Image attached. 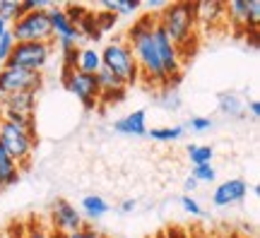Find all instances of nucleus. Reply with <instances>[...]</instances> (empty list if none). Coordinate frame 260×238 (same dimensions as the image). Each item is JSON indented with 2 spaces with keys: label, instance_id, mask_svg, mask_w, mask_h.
Segmentation results:
<instances>
[{
  "label": "nucleus",
  "instance_id": "f257e3e1",
  "mask_svg": "<svg viewBox=\"0 0 260 238\" xmlns=\"http://www.w3.org/2000/svg\"><path fill=\"white\" fill-rule=\"evenodd\" d=\"M154 27H157V17L154 15H142L128 27L125 34V44L133 51V58L138 63L140 82L154 89H167V75L161 67L157 53V44H154Z\"/></svg>",
  "mask_w": 260,
  "mask_h": 238
},
{
  "label": "nucleus",
  "instance_id": "f03ea898",
  "mask_svg": "<svg viewBox=\"0 0 260 238\" xmlns=\"http://www.w3.org/2000/svg\"><path fill=\"white\" fill-rule=\"evenodd\" d=\"M159 27L164 29L169 41L178 48L181 58L186 60L198 48V19H195V3L190 0H178L167 3V8L157 15Z\"/></svg>",
  "mask_w": 260,
  "mask_h": 238
},
{
  "label": "nucleus",
  "instance_id": "7ed1b4c3",
  "mask_svg": "<svg viewBox=\"0 0 260 238\" xmlns=\"http://www.w3.org/2000/svg\"><path fill=\"white\" fill-rule=\"evenodd\" d=\"M102 53V67H106L109 73H113L118 80H121L125 87H133V84L140 82V73H138V63L133 58V51L125 44V39H113L109 41Z\"/></svg>",
  "mask_w": 260,
  "mask_h": 238
},
{
  "label": "nucleus",
  "instance_id": "20e7f679",
  "mask_svg": "<svg viewBox=\"0 0 260 238\" xmlns=\"http://www.w3.org/2000/svg\"><path fill=\"white\" fill-rule=\"evenodd\" d=\"M34 147H37V135L34 132H27V130L0 118V149L19 166V171L29 168Z\"/></svg>",
  "mask_w": 260,
  "mask_h": 238
},
{
  "label": "nucleus",
  "instance_id": "39448f33",
  "mask_svg": "<svg viewBox=\"0 0 260 238\" xmlns=\"http://www.w3.org/2000/svg\"><path fill=\"white\" fill-rule=\"evenodd\" d=\"M10 34L17 44H53L51 19L46 10L22 15L15 24H10Z\"/></svg>",
  "mask_w": 260,
  "mask_h": 238
},
{
  "label": "nucleus",
  "instance_id": "423d86ee",
  "mask_svg": "<svg viewBox=\"0 0 260 238\" xmlns=\"http://www.w3.org/2000/svg\"><path fill=\"white\" fill-rule=\"evenodd\" d=\"M63 87L87 111L99 109V87H96V77L94 75L80 73L75 67H63Z\"/></svg>",
  "mask_w": 260,
  "mask_h": 238
},
{
  "label": "nucleus",
  "instance_id": "0eeeda50",
  "mask_svg": "<svg viewBox=\"0 0 260 238\" xmlns=\"http://www.w3.org/2000/svg\"><path fill=\"white\" fill-rule=\"evenodd\" d=\"M51 53H53V44H15L10 58L3 65L22 67L29 73H41L46 67Z\"/></svg>",
  "mask_w": 260,
  "mask_h": 238
},
{
  "label": "nucleus",
  "instance_id": "6e6552de",
  "mask_svg": "<svg viewBox=\"0 0 260 238\" xmlns=\"http://www.w3.org/2000/svg\"><path fill=\"white\" fill-rule=\"evenodd\" d=\"M41 82H44L41 73H29L22 67L3 65V70H0V96H10V94L19 92H39Z\"/></svg>",
  "mask_w": 260,
  "mask_h": 238
},
{
  "label": "nucleus",
  "instance_id": "1a4fd4ad",
  "mask_svg": "<svg viewBox=\"0 0 260 238\" xmlns=\"http://www.w3.org/2000/svg\"><path fill=\"white\" fill-rule=\"evenodd\" d=\"M48 19H51V31H53V41H58L60 46V53H68V51H75L80 48L77 44L82 41L80 31L73 22L68 19V15L63 12V5H48Z\"/></svg>",
  "mask_w": 260,
  "mask_h": 238
},
{
  "label": "nucleus",
  "instance_id": "9d476101",
  "mask_svg": "<svg viewBox=\"0 0 260 238\" xmlns=\"http://www.w3.org/2000/svg\"><path fill=\"white\" fill-rule=\"evenodd\" d=\"M84 226L82 214L75 210V205H70L68 200H56L51 205V231L53 233H60V236H68V233H75Z\"/></svg>",
  "mask_w": 260,
  "mask_h": 238
},
{
  "label": "nucleus",
  "instance_id": "9b49d317",
  "mask_svg": "<svg viewBox=\"0 0 260 238\" xmlns=\"http://www.w3.org/2000/svg\"><path fill=\"white\" fill-rule=\"evenodd\" d=\"M246 195H248V183L241 181V178H229V181H224V183L214 188L212 202L217 207H229V205L241 202Z\"/></svg>",
  "mask_w": 260,
  "mask_h": 238
},
{
  "label": "nucleus",
  "instance_id": "f8f14e48",
  "mask_svg": "<svg viewBox=\"0 0 260 238\" xmlns=\"http://www.w3.org/2000/svg\"><path fill=\"white\" fill-rule=\"evenodd\" d=\"M195 19H198V29H214L217 24L226 22V12H224V3L219 0H203L195 3Z\"/></svg>",
  "mask_w": 260,
  "mask_h": 238
},
{
  "label": "nucleus",
  "instance_id": "ddd939ff",
  "mask_svg": "<svg viewBox=\"0 0 260 238\" xmlns=\"http://www.w3.org/2000/svg\"><path fill=\"white\" fill-rule=\"evenodd\" d=\"M37 111V92H19L10 96H0V113H24L34 116Z\"/></svg>",
  "mask_w": 260,
  "mask_h": 238
},
{
  "label": "nucleus",
  "instance_id": "4468645a",
  "mask_svg": "<svg viewBox=\"0 0 260 238\" xmlns=\"http://www.w3.org/2000/svg\"><path fill=\"white\" fill-rule=\"evenodd\" d=\"M113 130L121 132V135H147V113L142 109L133 111L125 118L116 120V123H113Z\"/></svg>",
  "mask_w": 260,
  "mask_h": 238
},
{
  "label": "nucleus",
  "instance_id": "2eb2a0df",
  "mask_svg": "<svg viewBox=\"0 0 260 238\" xmlns=\"http://www.w3.org/2000/svg\"><path fill=\"white\" fill-rule=\"evenodd\" d=\"M224 12H226V22L232 24L234 31H246V27H248V0L224 3Z\"/></svg>",
  "mask_w": 260,
  "mask_h": 238
},
{
  "label": "nucleus",
  "instance_id": "dca6fc26",
  "mask_svg": "<svg viewBox=\"0 0 260 238\" xmlns=\"http://www.w3.org/2000/svg\"><path fill=\"white\" fill-rule=\"evenodd\" d=\"M75 70L87 73V75H96L99 70H102V53H99L94 46L80 48V53H77V63H75Z\"/></svg>",
  "mask_w": 260,
  "mask_h": 238
},
{
  "label": "nucleus",
  "instance_id": "f3484780",
  "mask_svg": "<svg viewBox=\"0 0 260 238\" xmlns=\"http://www.w3.org/2000/svg\"><path fill=\"white\" fill-rule=\"evenodd\" d=\"M19 166L10 159L3 149H0V192L5 190V188H10V185H15L19 181Z\"/></svg>",
  "mask_w": 260,
  "mask_h": 238
},
{
  "label": "nucleus",
  "instance_id": "a211bd4d",
  "mask_svg": "<svg viewBox=\"0 0 260 238\" xmlns=\"http://www.w3.org/2000/svg\"><path fill=\"white\" fill-rule=\"evenodd\" d=\"M82 212L89 219H102L104 214L109 212V202L104 200L102 195H87L82 200Z\"/></svg>",
  "mask_w": 260,
  "mask_h": 238
},
{
  "label": "nucleus",
  "instance_id": "6ab92c4d",
  "mask_svg": "<svg viewBox=\"0 0 260 238\" xmlns=\"http://www.w3.org/2000/svg\"><path fill=\"white\" fill-rule=\"evenodd\" d=\"M77 31H80V37H82L84 41H99V39H102V31H99L96 19H94V8H89V12L77 22Z\"/></svg>",
  "mask_w": 260,
  "mask_h": 238
},
{
  "label": "nucleus",
  "instance_id": "aec40b11",
  "mask_svg": "<svg viewBox=\"0 0 260 238\" xmlns=\"http://www.w3.org/2000/svg\"><path fill=\"white\" fill-rule=\"evenodd\" d=\"M99 10H106V12H113L116 17H123V15H133L135 10H140L138 0H104Z\"/></svg>",
  "mask_w": 260,
  "mask_h": 238
},
{
  "label": "nucleus",
  "instance_id": "412c9836",
  "mask_svg": "<svg viewBox=\"0 0 260 238\" xmlns=\"http://www.w3.org/2000/svg\"><path fill=\"white\" fill-rule=\"evenodd\" d=\"M188 156L193 166H205V164H212V147L210 145H188Z\"/></svg>",
  "mask_w": 260,
  "mask_h": 238
},
{
  "label": "nucleus",
  "instance_id": "4be33fe9",
  "mask_svg": "<svg viewBox=\"0 0 260 238\" xmlns=\"http://www.w3.org/2000/svg\"><path fill=\"white\" fill-rule=\"evenodd\" d=\"M219 109H222V113H226V116H236V118H241L243 101L239 99L236 94H222V96H219Z\"/></svg>",
  "mask_w": 260,
  "mask_h": 238
},
{
  "label": "nucleus",
  "instance_id": "5701e85b",
  "mask_svg": "<svg viewBox=\"0 0 260 238\" xmlns=\"http://www.w3.org/2000/svg\"><path fill=\"white\" fill-rule=\"evenodd\" d=\"M147 135L157 142H176L183 135V128L181 125H174V128H152L147 130Z\"/></svg>",
  "mask_w": 260,
  "mask_h": 238
},
{
  "label": "nucleus",
  "instance_id": "b1692460",
  "mask_svg": "<svg viewBox=\"0 0 260 238\" xmlns=\"http://www.w3.org/2000/svg\"><path fill=\"white\" fill-rule=\"evenodd\" d=\"M0 17L5 19L8 24H15V22L22 17L19 0H0Z\"/></svg>",
  "mask_w": 260,
  "mask_h": 238
},
{
  "label": "nucleus",
  "instance_id": "393cba45",
  "mask_svg": "<svg viewBox=\"0 0 260 238\" xmlns=\"http://www.w3.org/2000/svg\"><path fill=\"white\" fill-rule=\"evenodd\" d=\"M94 19H96V27H99V31H102V37L106 34V31H111L116 24H118V19L113 12H106V10H94Z\"/></svg>",
  "mask_w": 260,
  "mask_h": 238
},
{
  "label": "nucleus",
  "instance_id": "a878e982",
  "mask_svg": "<svg viewBox=\"0 0 260 238\" xmlns=\"http://www.w3.org/2000/svg\"><path fill=\"white\" fill-rule=\"evenodd\" d=\"M195 183H212L217 178V171H214L212 164H205V166H193V174H190Z\"/></svg>",
  "mask_w": 260,
  "mask_h": 238
},
{
  "label": "nucleus",
  "instance_id": "bb28decb",
  "mask_svg": "<svg viewBox=\"0 0 260 238\" xmlns=\"http://www.w3.org/2000/svg\"><path fill=\"white\" fill-rule=\"evenodd\" d=\"M258 24H260V3L258 0H248V27H246V34L251 31L253 37H255Z\"/></svg>",
  "mask_w": 260,
  "mask_h": 238
},
{
  "label": "nucleus",
  "instance_id": "cd10ccee",
  "mask_svg": "<svg viewBox=\"0 0 260 238\" xmlns=\"http://www.w3.org/2000/svg\"><path fill=\"white\" fill-rule=\"evenodd\" d=\"M159 106L167 111H176L178 106H181V99H178V94L174 92V89H164L161 96H159Z\"/></svg>",
  "mask_w": 260,
  "mask_h": 238
},
{
  "label": "nucleus",
  "instance_id": "c85d7f7f",
  "mask_svg": "<svg viewBox=\"0 0 260 238\" xmlns=\"http://www.w3.org/2000/svg\"><path fill=\"white\" fill-rule=\"evenodd\" d=\"M15 39H12V34L10 31H5L3 37H0V63H5L10 58V53H12V48H15Z\"/></svg>",
  "mask_w": 260,
  "mask_h": 238
},
{
  "label": "nucleus",
  "instance_id": "c756f323",
  "mask_svg": "<svg viewBox=\"0 0 260 238\" xmlns=\"http://www.w3.org/2000/svg\"><path fill=\"white\" fill-rule=\"evenodd\" d=\"M24 238H58V233L44 226V224H34V226H29V231L24 233Z\"/></svg>",
  "mask_w": 260,
  "mask_h": 238
},
{
  "label": "nucleus",
  "instance_id": "7c9ffc66",
  "mask_svg": "<svg viewBox=\"0 0 260 238\" xmlns=\"http://www.w3.org/2000/svg\"><path fill=\"white\" fill-rule=\"evenodd\" d=\"M48 0H19V8H22V15H29V12H37V10H48Z\"/></svg>",
  "mask_w": 260,
  "mask_h": 238
},
{
  "label": "nucleus",
  "instance_id": "2f4dec72",
  "mask_svg": "<svg viewBox=\"0 0 260 238\" xmlns=\"http://www.w3.org/2000/svg\"><path fill=\"white\" fill-rule=\"evenodd\" d=\"M181 207H183L188 214H193V217H200V214H203V207H200L198 200H193L190 195H183V197H181Z\"/></svg>",
  "mask_w": 260,
  "mask_h": 238
},
{
  "label": "nucleus",
  "instance_id": "473e14b6",
  "mask_svg": "<svg viewBox=\"0 0 260 238\" xmlns=\"http://www.w3.org/2000/svg\"><path fill=\"white\" fill-rule=\"evenodd\" d=\"M58 238H102V233H96V231L89 229V226H82L80 231H75V233H68V236H60V233H58Z\"/></svg>",
  "mask_w": 260,
  "mask_h": 238
},
{
  "label": "nucleus",
  "instance_id": "72a5a7b5",
  "mask_svg": "<svg viewBox=\"0 0 260 238\" xmlns=\"http://www.w3.org/2000/svg\"><path fill=\"white\" fill-rule=\"evenodd\" d=\"M188 125H190V130H195V132H205V130L212 128V120H210V118H200V116H198V118H190V123H188Z\"/></svg>",
  "mask_w": 260,
  "mask_h": 238
},
{
  "label": "nucleus",
  "instance_id": "f704fd0d",
  "mask_svg": "<svg viewBox=\"0 0 260 238\" xmlns=\"http://www.w3.org/2000/svg\"><path fill=\"white\" fill-rule=\"evenodd\" d=\"M164 238H193V233H188L183 229H169L164 231Z\"/></svg>",
  "mask_w": 260,
  "mask_h": 238
},
{
  "label": "nucleus",
  "instance_id": "c9c22d12",
  "mask_svg": "<svg viewBox=\"0 0 260 238\" xmlns=\"http://www.w3.org/2000/svg\"><path fill=\"white\" fill-rule=\"evenodd\" d=\"M135 207H138V202H135V200H123L121 202V212H125V214H128V212H133Z\"/></svg>",
  "mask_w": 260,
  "mask_h": 238
},
{
  "label": "nucleus",
  "instance_id": "e433bc0d",
  "mask_svg": "<svg viewBox=\"0 0 260 238\" xmlns=\"http://www.w3.org/2000/svg\"><path fill=\"white\" fill-rule=\"evenodd\" d=\"M248 111H251L253 118H258V116H260V104H258V101H248Z\"/></svg>",
  "mask_w": 260,
  "mask_h": 238
},
{
  "label": "nucleus",
  "instance_id": "4c0bfd02",
  "mask_svg": "<svg viewBox=\"0 0 260 238\" xmlns=\"http://www.w3.org/2000/svg\"><path fill=\"white\" fill-rule=\"evenodd\" d=\"M5 31H10V24H8V22H5L3 17H0V37H3Z\"/></svg>",
  "mask_w": 260,
  "mask_h": 238
},
{
  "label": "nucleus",
  "instance_id": "58836bf2",
  "mask_svg": "<svg viewBox=\"0 0 260 238\" xmlns=\"http://www.w3.org/2000/svg\"><path fill=\"white\" fill-rule=\"evenodd\" d=\"M195 185L198 183H195L193 178H186V190H195Z\"/></svg>",
  "mask_w": 260,
  "mask_h": 238
},
{
  "label": "nucleus",
  "instance_id": "ea45409f",
  "mask_svg": "<svg viewBox=\"0 0 260 238\" xmlns=\"http://www.w3.org/2000/svg\"><path fill=\"white\" fill-rule=\"evenodd\" d=\"M207 238H229V236H224V233H212V236H207Z\"/></svg>",
  "mask_w": 260,
  "mask_h": 238
},
{
  "label": "nucleus",
  "instance_id": "a19ab883",
  "mask_svg": "<svg viewBox=\"0 0 260 238\" xmlns=\"http://www.w3.org/2000/svg\"><path fill=\"white\" fill-rule=\"evenodd\" d=\"M229 238H248V236H229Z\"/></svg>",
  "mask_w": 260,
  "mask_h": 238
},
{
  "label": "nucleus",
  "instance_id": "79ce46f5",
  "mask_svg": "<svg viewBox=\"0 0 260 238\" xmlns=\"http://www.w3.org/2000/svg\"><path fill=\"white\" fill-rule=\"evenodd\" d=\"M157 238H164V233H159V236H157Z\"/></svg>",
  "mask_w": 260,
  "mask_h": 238
},
{
  "label": "nucleus",
  "instance_id": "37998d69",
  "mask_svg": "<svg viewBox=\"0 0 260 238\" xmlns=\"http://www.w3.org/2000/svg\"><path fill=\"white\" fill-rule=\"evenodd\" d=\"M0 70H3V63H0Z\"/></svg>",
  "mask_w": 260,
  "mask_h": 238
}]
</instances>
